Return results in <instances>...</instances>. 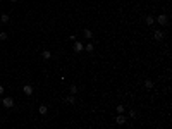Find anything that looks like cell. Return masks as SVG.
Here are the masks:
<instances>
[{"instance_id":"3","label":"cell","mask_w":172,"mask_h":129,"mask_svg":"<svg viewBox=\"0 0 172 129\" xmlns=\"http://www.w3.org/2000/svg\"><path fill=\"white\" fill-rule=\"evenodd\" d=\"M72 50L76 52V54H79V52H83V50H84V45H83L81 42H74V45H72Z\"/></svg>"},{"instance_id":"10","label":"cell","mask_w":172,"mask_h":129,"mask_svg":"<svg viewBox=\"0 0 172 129\" xmlns=\"http://www.w3.org/2000/svg\"><path fill=\"white\" fill-rule=\"evenodd\" d=\"M41 57L45 58V60H48V58H52V52H50V50H43V52H41Z\"/></svg>"},{"instance_id":"8","label":"cell","mask_w":172,"mask_h":129,"mask_svg":"<svg viewBox=\"0 0 172 129\" xmlns=\"http://www.w3.org/2000/svg\"><path fill=\"white\" fill-rule=\"evenodd\" d=\"M83 34H84V38H88V40H91V38H93V31H91V29H88V28L83 29Z\"/></svg>"},{"instance_id":"13","label":"cell","mask_w":172,"mask_h":129,"mask_svg":"<svg viewBox=\"0 0 172 129\" xmlns=\"http://www.w3.org/2000/svg\"><path fill=\"white\" fill-rule=\"evenodd\" d=\"M69 91H71V95H78L79 90H78V86H76V84H71V86H69Z\"/></svg>"},{"instance_id":"5","label":"cell","mask_w":172,"mask_h":129,"mask_svg":"<svg viewBox=\"0 0 172 129\" xmlns=\"http://www.w3.org/2000/svg\"><path fill=\"white\" fill-rule=\"evenodd\" d=\"M64 102H66L67 105H74L76 103V95H67L66 98H64Z\"/></svg>"},{"instance_id":"18","label":"cell","mask_w":172,"mask_h":129,"mask_svg":"<svg viewBox=\"0 0 172 129\" xmlns=\"http://www.w3.org/2000/svg\"><path fill=\"white\" fill-rule=\"evenodd\" d=\"M0 40H7V33H0Z\"/></svg>"},{"instance_id":"12","label":"cell","mask_w":172,"mask_h":129,"mask_svg":"<svg viewBox=\"0 0 172 129\" xmlns=\"http://www.w3.org/2000/svg\"><path fill=\"white\" fill-rule=\"evenodd\" d=\"M93 48H95V46H93V42H88V43L84 45V50H86V52H90V54L93 52Z\"/></svg>"},{"instance_id":"20","label":"cell","mask_w":172,"mask_h":129,"mask_svg":"<svg viewBox=\"0 0 172 129\" xmlns=\"http://www.w3.org/2000/svg\"><path fill=\"white\" fill-rule=\"evenodd\" d=\"M9 2H12V4H14V2H17V0H9Z\"/></svg>"},{"instance_id":"9","label":"cell","mask_w":172,"mask_h":129,"mask_svg":"<svg viewBox=\"0 0 172 129\" xmlns=\"http://www.w3.org/2000/svg\"><path fill=\"white\" fill-rule=\"evenodd\" d=\"M47 112H48V107H47V105H40V107H38V114H40V115H45Z\"/></svg>"},{"instance_id":"1","label":"cell","mask_w":172,"mask_h":129,"mask_svg":"<svg viewBox=\"0 0 172 129\" xmlns=\"http://www.w3.org/2000/svg\"><path fill=\"white\" fill-rule=\"evenodd\" d=\"M155 21L158 22L160 26H167L169 24V16H167V14H160L158 17H155Z\"/></svg>"},{"instance_id":"6","label":"cell","mask_w":172,"mask_h":129,"mask_svg":"<svg viewBox=\"0 0 172 129\" xmlns=\"http://www.w3.org/2000/svg\"><path fill=\"white\" fill-rule=\"evenodd\" d=\"M22 91H24V95H26V96H31V95H33V86H31V84H24Z\"/></svg>"},{"instance_id":"17","label":"cell","mask_w":172,"mask_h":129,"mask_svg":"<svg viewBox=\"0 0 172 129\" xmlns=\"http://www.w3.org/2000/svg\"><path fill=\"white\" fill-rule=\"evenodd\" d=\"M136 115H138V114H136V110H131V112H129V117H133V119H134Z\"/></svg>"},{"instance_id":"2","label":"cell","mask_w":172,"mask_h":129,"mask_svg":"<svg viewBox=\"0 0 172 129\" xmlns=\"http://www.w3.org/2000/svg\"><path fill=\"white\" fill-rule=\"evenodd\" d=\"M2 105H4L5 108H12L14 107V100L10 98V96H5L4 100H2Z\"/></svg>"},{"instance_id":"11","label":"cell","mask_w":172,"mask_h":129,"mask_svg":"<svg viewBox=\"0 0 172 129\" xmlns=\"http://www.w3.org/2000/svg\"><path fill=\"white\" fill-rule=\"evenodd\" d=\"M0 21L4 22V24H7V22H10V17H9V14H2V16H0Z\"/></svg>"},{"instance_id":"19","label":"cell","mask_w":172,"mask_h":129,"mask_svg":"<svg viewBox=\"0 0 172 129\" xmlns=\"http://www.w3.org/2000/svg\"><path fill=\"white\" fill-rule=\"evenodd\" d=\"M4 90H5V88H4V86H0V96L4 95Z\"/></svg>"},{"instance_id":"21","label":"cell","mask_w":172,"mask_h":129,"mask_svg":"<svg viewBox=\"0 0 172 129\" xmlns=\"http://www.w3.org/2000/svg\"><path fill=\"white\" fill-rule=\"evenodd\" d=\"M0 26H2V21H0Z\"/></svg>"},{"instance_id":"16","label":"cell","mask_w":172,"mask_h":129,"mask_svg":"<svg viewBox=\"0 0 172 129\" xmlns=\"http://www.w3.org/2000/svg\"><path fill=\"white\" fill-rule=\"evenodd\" d=\"M115 110H117V114H124V110H126V108H124V105H117V108H115Z\"/></svg>"},{"instance_id":"22","label":"cell","mask_w":172,"mask_h":129,"mask_svg":"<svg viewBox=\"0 0 172 129\" xmlns=\"http://www.w3.org/2000/svg\"><path fill=\"white\" fill-rule=\"evenodd\" d=\"M0 2H2V0H0Z\"/></svg>"},{"instance_id":"14","label":"cell","mask_w":172,"mask_h":129,"mask_svg":"<svg viewBox=\"0 0 172 129\" xmlns=\"http://www.w3.org/2000/svg\"><path fill=\"white\" fill-rule=\"evenodd\" d=\"M145 21H146L148 26H152L153 22H155V17H153V16H146V19H145Z\"/></svg>"},{"instance_id":"7","label":"cell","mask_w":172,"mask_h":129,"mask_svg":"<svg viewBox=\"0 0 172 129\" xmlns=\"http://www.w3.org/2000/svg\"><path fill=\"white\" fill-rule=\"evenodd\" d=\"M126 115H122V114H119V115L115 117V124H119V126H122V124H126Z\"/></svg>"},{"instance_id":"15","label":"cell","mask_w":172,"mask_h":129,"mask_svg":"<svg viewBox=\"0 0 172 129\" xmlns=\"http://www.w3.org/2000/svg\"><path fill=\"white\" fill-rule=\"evenodd\" d=\"M145 88H148V90H152V88H153V81H152V79H146V81H145Z\"/></svg>"},{"instance_id":"4","label":"cell","mask_w":172,"mask_h":129,"mask_svg":"<svg viewBox=\"0 0 172 129\" xmlns=\"http://www.w3.org/2000/svg\"><path fill=\"white\" fill-rule=\"evenodd\" d=\"M164 36H165V34L162 33V29H157V31H153V38H155L157 42H162V40H164Z\"/></svg>"}]
</instances>
